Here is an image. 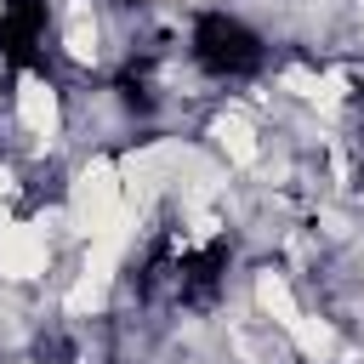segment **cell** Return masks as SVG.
Returning <instances> with one entry per match:
<instances>
[{
	"mask_svg": "<svg viewBox=\"0 0 364 364\" xmlns=\"http://www.w3.org/2000/svg\"><path fill=\"white\" fill-rule=\"evenodd\" d=\"M102 301H108V279L80 273V279H74V290H68V313H97Z\"/></svg>",
	"mask_w": 364,
	"mask_h": 364,
	"instance_id": "8",
	"label": "cell"
},
{
	"mask_svg": "<svg viewBox=\"0 0 364 364\" xmlns=\"http://www.w3.org/2000/svg\"><path fill=\"white\" fill-rule=\"evenodd\" d=\"M119 216H131L125 210V188H119V165H108V159H91L80 176H74V199H68V222H74V233H108Z\"/></svg>",
	"mask_w": 364,
	"mask_h": 364,
	"instance_id": "1",
	"label": "cell"
},
{
	"mask_svg": "<svg viewBox=\"0 0 364 364\" xmlns=\"http://www.w3.org/2000/svg\"><path fill=\"white\" fill-rule=\"evenodd\" d=\"M11 188H17V182H11V171L0 165V199H11Z\"/></svg>",
	"mask_w": 364,
	"mask_h": 364,
	"instance_id": "10",
	"label": "cell"
},
{
	"mask_svg": "<svg viewBox=\"0 0 364 364\" xmlns=\"http://www.w3.org/2000/svg\"><path fill=\"white\" fill-rule=\"evenodd\" d=\"M279 85H284V91H296V97H307V102H318V97H324V80H318L313 68H284V74H279Z\"/></svg>",
	"mask_w": 364,
	"mask_h": 364,
	"instance_id": "9",
	"label": "cell"
},
{
	"mask_svg": "<svg viewBox=\"0 0 364 364\" xmlns=\"http://www.w3.org/2000/svg\"><path fill=\"white\" fill-rule=\"evenodd\" d=\"M68 57L74 63H91L97 57V23H91L85 6H74V17H68Z\"/></svg>",
	"mask_w": 364,
	"mask_h": 364,
	"instance_id": "7",
	"label": "cell"
},
{
	"mask_svg": "<svg viewBox=\"0 0 364 364\" xmlns=\"http://www.w3.org/2000/svg\"><path fill=\"white\" fill-rule=\"evenodd\" d=\"M210 136L228 148V159H233V165H250V159H256V131L245 125V114H216Z\"/></svg>",
	"mask_w": 364,
	"mask_h": 364,
	"instance_id": "4",
	"label": "cell"
},
{
	"mask_svg": "<svg viewBox=\"0 0 364 364\" xmlns=\"http://www.w3.org/2000/svg\"><path fill=\"white\" fill-rule=\"evenodd\" d=\"M256 301H262V313L279 318L284 330L296 324V296H290V284H284L279 273H262V279H256Z\"/></svg>",
	"mask_w": 364,
	"mask_h": 364,
	"instance_id": "5",
	"label": "cell"
},
{
	"mask_svg": "<svg viewBox=\"0 0 364 364\" xmlns=\"http://www.w3.org/2000/svg\"><path fill=\"white\" fill-rule=\"evenodd\" d=\"M290 336H296V347H301L307 358H330V353H336V330H330L324 318H301V313H296Z\"/></svg>",
	"mask_w": 364,
	"mask_h": 364,
	"instance_id": "6",
	"label": "cell"
},
{
	"mask_svg": "<svg viewBox=\"0 0 364 364\" xmlns=\"http://www.w3.org/2000/svg\"><path fill=\"white\" fill-rule=\"evenodd\" d=\"M17 114H23L28 131L51 136V131H57V91H51L40 74H23V80H17Z\"/></svg>",
	"mask_w": 364,
	"mask_h": 364,
	"instance_id": "3",
	"label": "cell"
},
{
	"mask_svg": "<svg viewBox=\"0 0 364 364\" xmlns=\"http://www.w3.org/2000/svg\"><path fill=\"white\" fill-rule=\"evenodd\" d=\"M46 239H40V228H28V222H0V273L6 279H34V273H46Z\"/></svg>",
	"mask_w": 364,
	"mask_h": 364,
	"instance_id": "2",
	"label": "cell"
}]
</instances>
